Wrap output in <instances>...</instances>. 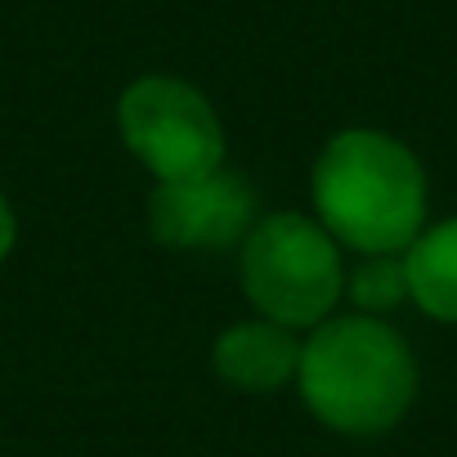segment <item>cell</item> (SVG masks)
I'll list each match as a JSON object with an SVG mask.
<instances>
[{
	"label": "cell",
	"mask_w": 457,
	"mask_h": 457,
	"mask_svg": "<svg viewBox=\"0 0 457 457\" xmlns=\"http://www.w3.org/2000/svg\"><path fill=\"white\" fill-rule=\"evenodd\" d=\"M314 202L328 234L368 256L408 252L426 220L417 157L381 130L337 135L314 166Z\"/></svg>",
	"instance_id": "6da1fadb"
},
{
	"label": "cell",
	"mask_w": 457,
	"mask_h": 457,
	"mask_svg": "<svg viewBox=\"0 0 457 457\" xmlns=\"http://www.w3.org/2000/svg\"><path fill=\"white\" fill-rule=\"evenodd\" d=\"M296 377L310 412L345 435L390 430L417 395V363L403 337L359 314L323 323L301 345Z\"/></svg>",
	"instance_id": "7a4b0ae2"
},
{
	"label": "cell",
	"mask_w": 457,
	"mask_h": 457,
	"mask_svg": "<svg viewBox=\"0 0 457 457\" xmlns=\"http://www.w3.org/2000/svg\"><path fill=\"white\" fill-rule=\"evenodd\" d=\"M243 287L270 323H319L341 296V261L328 228L305 215H270L256 224L243 247Z\"/></svg>",
	"instance_id": "3957f363"
},
{
	"label": "cell",
	"mask_w": 457,
	"mask_h": 457,
	"mask_svg": "<svg viewBox=\"0 0 457 457\" xmlns=\"http://www.w3.org/2000/svg\"><path fill=\"white\" fill-rule=\"evenodd\" d=\"M121 135L157 184L202 179L224 162V130L211 104L170 77H144L121 95Z\"/></svg>",
	"instance_id": "277c9868"
},
{
	"label": "cell",
	"mask_w": 457,
	"mask_h": 457,
	"mask_svg": "<svg viewBox=\"0 0 457 457\" xmlns=\"http://www.w3.org/2000/svg\"><path fill=\"white\" fill-rule=\"evenodd\" d=\"M148 220L166 247H179V252L228 247L247 234L252 193L243 188V179L224 170L184 179V184H157L148 202Z\"/></svg>",
	"instance_id": "5b68a950"
},
{
	"label": "cell",
	"mask_w": 457,
	"mask_h": 457,
	"mask_svg": "<svg viewBox=\"0 0 457 457\" xmlns=\"http://www.w3.org/2000/svg\"><path fill=\"white\" fill-rule=\"evenodd\" d=\"M301 363L283 323H238L215 341V372L238 390H278Z\"/></svg>",
	"instance_id": "8992f818"
},
{
	"label": "cell",
	"mask_w": 457,
	"mask_h": 457,
	"mask_svg": "<svg viewBox=\"0 0 457 457\" xmlns=\"http://www.w3.org/2000/svg\"><path fill=\"white\" fill-rule=\"evenodd\" d=\"M408 296L444 323H457V220H444L412 238L403 252Z\"/></svg>",
	"instance_id": "52a82bcc"
},
{
	"label": "cell",
	"mask_w": 457,
	"mask_h": 457,
	"mask_svg": "<svg viewBox=\"0 0 457 457\" xmlns=\"http://www.w3.org/2000/svg\"><path fill=\"white\" fill-rule=\"evenodd\" d=\"M350 296H354V305H363V310H395V305L408 296L403 261H395V256H377V261H368V265L354 274Z\"/></svg>",
	"instance_id": "ba28073f"
},
{
	"label": "cell",
	"mask_w": 457,
	"mask_h": 457,
	"mask_svg": "<svg viewBox=\"0 0 457 457\" xmlns=\"http://www.w3.org/2000/svg\"><path fill=\"white\" fill-rule=\"evenodd\" d=\"M10 247H14V215H10L5 197H0V261L10 256Z\"/></svg>",
	"instance_id": "9c48e42d"
}]
</instances>
